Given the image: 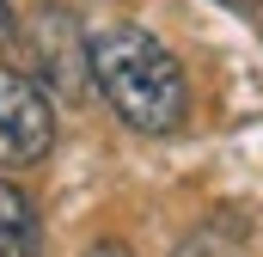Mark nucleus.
<instances>
[{"mask_svg": "<svg viewBox=\"0 0 263 257\" xmlns=\"http://www.w3.org/2000/svg\"><path fill=\"white\" fill-rule=\"evenodd\" d=\"M86 62H92V86L104 92V104L135 128V135H172L190 111V92H184V67L172 62V49L141 31V25H117L104 37L86 43Z\"/></svg>", "mask_w": 263, "mask_h": 257, "instance_id": "f257e3e1", "label": "nucleus"}, {"mask_svg": "<svg viewBox=\"0 0 263 257\" xmlns=\"http://www.w3.org/2000/svg\"><path fill=\"white\" fill-rule=\"evenodd\" d=\"M55 147V111L31 74L0 62V166H37Z\"/></svg>", "mask_w": 263, "mask_h": 257, "instance_id": "f03ea898", "label": "nucleus"}, {"mask_svg": "<svg viewBox=\"0 0 263 257\" xmlns=\"http://www.w3.org/2000/svg\"><path fill=\"white\" fill-rule=\"evenodd\" d=\"M0 257H43V227L37 208L18 184L0 178Z\"/></svg>", "mask_w": 263, "mask_h": 257, "instance_id": "7ed1b4c3", "label": "nucleus"}, {"mask_svg": "<svg viewBox=\"0 0 263 257\" xmlns=\"http://www.w3.org/2000/svg\"><path fill=\"white\" fill-rule=\"evenodd\" d=\"M12 25H18V19H12V0H0V43L12 37Z\"/></svg>", "mask_w": 263, "mask_h": 257, "instance_id": "20e7f679", "label": "nucleus"}, {"mask_svg": "<svg viewBox=\"0 0 263 257\" xmlns=\"http://www.w3.org/2000/svg\"><path fill=\"white\" fill-rule=\"evenodd\" d=\"M86 257H129V251H123V245H110V239H104V245H92V251H86Z\"/></svg>", "mask_w": 263, "mask_h": 257, "instance_id": "39448f33", "label": "nucleus"}, {"mask_svg": "<svg viewBox=\"0 0 263 257\" xmlns=\"http://www.w3.org/2000/svg\"><path fill=\"white\" fill-rule=\"evenodd\" d=\"M251 6H257V0H251Z\"/></svg>", "mask_w": 263, "mask_h": 257, "instance_id": "423d86ee", "label": "nucleus"}]
</instances>
